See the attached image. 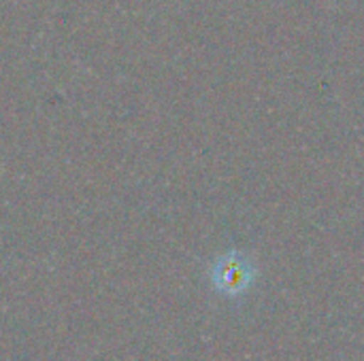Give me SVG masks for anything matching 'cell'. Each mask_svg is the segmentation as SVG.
<instances>
[{
  "instance_id": "obj_1",
  "label": "cell",
  "mask_w": 364,
  "mask_h": 361,
  "mask_svg": "<svg viewBox=\"0 0 364 361\" xmlns=\"http://www.w3.org/2000/svg\"><path fill=\"white\" fill-rule=\"evenodd\" d=\"M252 277H254V272L247 266V262L243 257H235V255L222 257L213 268V281L226 294L243 291L250 285Z\"/></svg>"
}]
</instances>
